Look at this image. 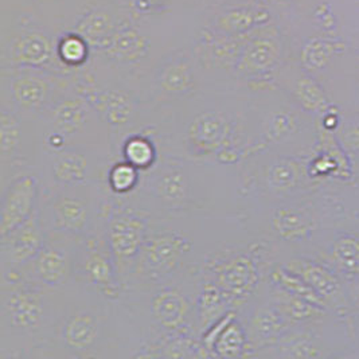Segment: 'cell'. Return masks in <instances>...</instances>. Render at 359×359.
<instances>
[{"label": "cell", "mask_w": 359, "mask_h": 359, "mask_svg": "<svg viewBox=\"0 0 359 359\" xmlns=\"http://www.w3.org/2000/svg\"><path fill=\"white\" fill-rule=\"evenodd\" d=\"M57 41L58 38L39 26H18L1 39L0 70L36 69L72 76L58 58Z\"/></svg>", "instance_id": "cell-17"}, {"label": "cell", "mask_w": 359, "mask_h": 359, "mask_svg": "<svg viewBox=\"0 0 359 359\" xmlns=\"http://www.w3.org/2000/svg\"><path fill=\"white\" fill-rule=\"evenodd\" d=\"M74 284L117 302L124 292L105 234V217L76 244Z\"/></svg>", "instance_id": "cell-14"}, {"label": "cell", "mask_w": 359, "mask_h": 359, "mask_svg": "<svg viewBox=\"0 0 359 359\" xmlns=\"http://www.w3.org/2000/svg\"><path fill=\"white\" fill-rule=\"evenodd\" d=\"M248 102L245 92L206 90L171 107H155L148 127L162 154L237 167L249 152Z\"/></svg>", "instance_id": "cell-1"}, {"label": "cell", "mask_w": 359, "mask_h": 359, "mask_svg": "<svg viewBox=\"0 0 359 359\" xmlns=\"http://www.w3.org/2000/svg\"><path fill=\"white\" fill-rule=\"evenodd\" d=\"M108 202L105 184L49 189L41 191L38 214L46 236L77 243L97 228Z\"/></svg>", "instance_id": "cell-8"}, {"label": "cell", "mask_w": 359, "mask_h": 359, "mask_svg": "<svg viewBox=\"0 0 359 359\" xmlns=\"http://www.w3.org/2000/svg\"><path fill=\"white\" fill-rule=\"evenodd\" d=\"M248 35H229L210 26L202 29L190 51L202 77L217 76L221 82V76H224L225 81L236 82V70Z\"/></svg>", "instance_id": "cell-21"}, {"label": "cell", "mask_w": 359, "mask_h": 359, "mask_svg": "<svg viewBox=\"0 0 359 359\" xmlns=\"http://www.w3.org/2000/svg\"><path fill=\"white\" fill-rule=\"evenodd\" d=\"M262 6H284L288 0H259Z\"/></svg>", "instance_id": "cell-39"}, {"label": "cell", "mask_w": 359, "mask_h": 359, "mask_svg": "<svg viewBox=\"0 0 359 359\" xmlns=\"http://www.w3.org/2000/svg\"><path fill=\"white\" fill-rule=\"evenodd\" d=\"M309 162L310 158L269 151L248 155L240 164L245 203L280 201L316 190L323 183L311 177Z\"/></svg>", "instance_id": "cell-9"}, {"label": "cell", "mask_w": 359, "mask_h": 359, "mask_svg": "<svg viewBox=\"0 0 359 359\" xmlns=\"http://www.w3.org/2000/svg\"><path fill=\"white\" fill-rule=\"evenodd\" d=\"M41 152L36 121L0 105V186L35 171Z\"/></svg>", "instance_id": "cell-16"}, {"label": "cell", "mask_w": 359, "mask_h": 359, "mask_svg": "<svg viewBox=\"0 0 359 359\" xmlns=\"http://www.w3.org/2000/svg\"><path fill=\"white\" fill-rule=\"evenodd\" d=\"M203 89V77L191 53L174 51L165 55L152 72L148 102L171 107L196 97Z\"/></svg>", "instance_id": "cell-19"}, {"label": "cell", "mask_w": 359, "mask_h": 359, "mask_svg": "<svg viewBox=\"0 0 359 359\" xmlns=\"http://www.w3.org/2000/svg\"><path fill=\"white\" fill-rule=\"evenodd\" d=\"M269 19L271 14L262 4H230L214 15L209 26L221 33L241 36L268 25Z\"/></svg>", "instance_id": "cell-27"}, {"label": "cell", "mask_w": 359, "mask_h": 359, "mask_svg": "<svg viewBox=\"0 0 359 359\" xmlns=\"http://www.w3.org/2000/svg\"><path fill=\"white\" fill-rule=\"evenodd\" d=\"M310 257L323 262L354 291L359 303V217L347 214L322 229L311 246Z\"/></svg>", "instance_id": "cell-15"}, {"label": "cell", "mask_w": 359, "mask_h": 359, "mask_svg": "<svg viewBox=\"0 0 359 359\" xmlns=\"http://www.w3.org/2000/svg\"><path fill=\"white\" fill-rule=\"evenodd\" d=\"M36 127L41 148H86L116 159L114 132L73 83L39 116Z\"/></svg>", "instance_id": "cell-7"}, {"label": "cell", "mask_w": 359, "mask_h": 359, "mask_svg": "<svg viewBox=\"0 0 359 359\" xmlns=\"http://www.w3.org/2000/svg\"><path fill=\"white\" fill-rule=\"evenodd\" d=\"M117 26L118 23L114 22V17L108 11L92 8L76 23L73 32L81 35L92 50L100 51L111 39Z\"/></svg>", "instance_id": "cell-31"}, {"label": "cell", "mask_w": 359, "mask_h": 359, "mask_svg": "<svg viewBox=\"0 0 359 359\" xmlns=\"http://www.w3.org/2000/svg\"><path fill=\"white\" fill-rule=\"evenodd\" d=\"M347 212L334 182H326L304 196L246 203V228L271 246L278 262L310 253L316 234L341 219Z\"/></svg>", "instance_id": "cell-3"}, {"label": "cell", "mask_w": 359, "mask_h": 359, "mask_svg": "<svg viewBox=\"0 0 359 359\" xmlns=\"http://www.w3.org/2000/svg\"><path fill=\"white\" fill-rule=\"evenodd\" d=\"M66 290L0 278V359L46 358Z\"/></svg>", "instance_id": "cell-4"}, {"label": "cell", "mask_w": 359, "mask_h": 359, "mask_svg": "<svg viewBox=\"0 0 359 359\" xmlns=\"http://www.w3.org/2000/svg\"><path fill=\"white\" fill-rule=\"evenodd\" d=\"M92 48L76 32H67L58 36L57 54L66 70L70 74L80 72L89 64Z\"/></svg>", "instance_id": "cell-33"}, {"label": "cell", "mask_w": 359, "mask_h": 359, "mask_svg": "<svg viewBox=\"0 0 359 359\" xmlns=\"http://www.w3.org/2000/svg\"><path fill=\"white\" fill-rule=\"evenodd\" d=\"M72 81L114 132V148L128 133L151 126L155 107L126 83L101 81L88 66L74 73Z\"/></svg>", "instance_id": "cell-10"}, {"label": "cell", "mask_w": 359, "mask_h": 359, "mask_svg": "<svg viewBox=\"0 0 359 359\" xmlns=\"http://www.w3.org/2000/svg\"><path fill=\"white\" fill-rule=\"evenodd\" d=\"M284 93L300 109L315 117L318 121L335 105L327 96L325 88L303 67L292 81L284 85Z\"/></svg>", "instance_id": "cell-28"}, {"label": "cell", "mask_w": 359, "mask_h": 359, "mask_svg": "<svg viewBox=\"0 0 359 359\" xmlns=\"http://www.w3.org/2000/svg\"><path fill=\"white\" fill-rule=\"evenodd\" d=\"M72 76L36 69H3L0 105L36 121L72 86Z\"/></svg>", "instance_id": "cell-12"}, {"label": "cell", "mask_w": 359, "mask_h": 359, "mask_svg": "<svg viewBox=\"0 0 359 359\" xmlns=\"http://www.w3.org/2000/svg\"><path fill=\"white\" fill-rule=\"evenodd\" d=\"M351 330H353L354 357L359 358V311L354 316H351Z\"/></svg>", "instance_id": "cell-38"}, {"label": "cell", "mask_w": 359, "mask_h": 359, "mask_svg": "<svg viewBox=\"0 0 359 359\" xmlns=\"http://www.w3.org/2000/svg\"><path fill=\"white\" fill-rule=\"evenodd\" d=\"M338 144L347 155L350 163L359 159V114L342 112L337 130L332 132Z\"/></svg>", "instance_id": "cell-35"}, {"label": "cell", "mask_w": 359, "mask_h": 359, "mask_svg": "<svg viewBox=\"0 0 359 359\" xmlns=\"http://www.w3.org/2000/svg\"><path fill=\"white\" fill-rule=\"evenodd\" d=\"M161 155L162 148L149 127L128 133L116 146V159L128 162L142 172L156 163Z\"/></svg>", "instance_id": "cell-29"}, {"label": "cell", "mask_w": 359, "mask_h": 359, "mask_svg": "<svg viewBox=\"0 0 359 359\" xmlns=\"http://www.w3.org/2000/svg\"><path fill=\"white\" fill-rule=\"evenodd\" d=\"M142 180V171L135 165L116 159L108 167L105 177V189L109 196L114 198L131 196L135 193Z\"/></svg>", "instance_id": "cell-34"}, {"label": "cell", "mask_w": 359, "mask_h": 359, "mask_svg": "<svg viewBox=\"0 0 359 359\" xmlns=\"http://www.w3.org/2000/svg\"><path fill=\"white\" fill-rule=\"evenodd\" d=\"M0 237H4L38 210L42 187L38 174L26 171L0 186Z\"/></svg>", "instance_id": "cell-23"}, {"label": "cell", "mask_w": 359, "mask_h": 359, "mask_svg": "<svg viewBox=\"0 0 359 359\" xmlns=\"http://www.w3.org/2000/svg\"><path fill=\"white\" fill-rule=\"evenodd\" d=\"M278 262L303 278L330 312L343 318H351L358 312V299L353 288L323 262L303 255L287 256Z\"/></svg>", "instance_id": "cell-20"}, {"label": "cell", "mask_w": 359, "mask_h": 359, "mask_svg": "<svg viewBox=\"0 0 359 359\" xmlns=\"http://www.w3.org/2000/svg\"><path fill=\"white\" fill-rule=\"evenodd\" d=\"M112 161L86 148H41L35 172L42 190L83 184H105Z\"/></svg>", "instance_id": "cell-13"}, {"label": "cell", "mask_w": 359, "mask_h": 359, "mask_svg": "<svg viewBox=\"0 0 359 359\" xmlns=\"http://www.w3.org/2000/svg\"><path fill=\"white\" fill-rule=\"evenodd\" d=\"M284 48L278 30L262 26L246 38L236 70V88L238 92H256L275 86L273 74L283 61Z\"/></svg>", "instance_id": "cell-18"}, {"label": "cell", "mask_w": 359, "mask_h": 359, "mask_svg": "<svg viewBox=\"0 0 359 359\" xmlns=\"http://www.w3.org/2000/svg\"><path fill=\"white\" fill-rule=\"evenodd\" d=\"M347 212L359 217V159L351 162V175L347 180L334 182Z\"/></svg>", "instance_id": "cell-36"}, {"label": "cell", "mask_w": 359, "mask_h": 359, "mask_svg": "<svg viewBox=\"0 0 359 359\" xmlns=\"http://www.w3.org/2000/svg\"><path fill=\"white\" fill-rule=\"evenodd\" d=\"M152 217L212 214L244 215L240 165L203 163L171 154L142 172L135 193L123 196Z\"/></svg>", "instance_id": "cell-2"}, {"label": "cell", "mask_w": 359, "mask_h": 359, "mask_svg": "<svg viewBox=\"0 0 359 359\" xmlns=\"http://www.w3.org/2000/svg\"><path fill=\"white\" fill-rule=\"evenodd\" d=\"M316 20L318 23L325 29V30H330L335 26V19H334V14L331 13V10L328 8V6L326 4H322L318 10H316Z\"/></svg>", "instance_id": "cell-37"}, {"label": "cell", "mask_w": 359, "mask_h": 359, "mask_svg": "<svg viewBox=\"0 0 359 359\" xmlns=\"http://www.w3.org/2000/svg\"><path fill=\"white\" fill-rule=\"evenodd\" d=\"M149 50L151 42L147 36L130 23L121 22L111 39L98 53L112 65L135 67L147 60Z\"/></svg>", "instance_id": "cell-26"}, {"label": "cell", "mask_w": 359, "mask_h": 359, "mask_svg": "<svg viewBox=\"0 0 359 359\" xmlns=\"http://www.w3.org/2000/svg\"><path fill=\"white\" fill-rule=\"evenodd\" d=\"M116 302L77 284L66 290V302L46 358H124Z\"/></svg>", "instance_id": "cell-5"}, {"label": "cell", "mask_w": 359, "mask_h": 359, "mask_svg": "<svg viewBox=\"0 0 359 359\" xmlns=\"http://www.w3.org/2000/svg\"><path fill=\"white\" fill-rule=\"evenodd\" d=\"M152 219L151 212L130 199L109 196L105 212V234L124 290L133 275Z\"/></svg>", "instance_id": "cell-11"}, {"label": "cell", "mask_w": 359, "mask_h": 359, "mask_svg": "<svg viewBox=\"0 0 359 359\" xmlns=\"http://www.w3.org/2000/svg\"><path fill=\"white\" fill-rule=\"evenodd\" d=\"M215 1H219V3H224L225 0H215Z\"/></svg>", "instance_id": "cell-40"}, {"label": "cell", "mask_w": 359, "mask_h": 359, "mask_svg": "<svg viewBox=\"0 0 359 359\" xmlns=\"http://www.w3.org/2000/svg\"><path fill=\"white\" fill-rule=\"evenodd\" d=\"M231 310L234 309L222 291L212 281L201 278L196 297V313L201 335Z\"/></svg>", "instance_id": "cell-30"}, {"label": "cell", "mask_w": 359, "mask_h": 359, "mask_svg": "<svg viewBox=\"0 0 359 359\" xmlns=\"http://www.w3.org/2000/svg\"><path fill=\"white\" fill-rule=\"evenodd\" d=\"M276 86L248 93L249 152H276L311 158L320 144L319 121Z\"/></svg>", "instance_id": "cell-6"}, {"label": "cell", "mask_w": 359, "mask_h": 359, "mask_svg": "<svg viewBox=\"0 0 359 359\" xmlns=\"http://www.w3.org/2000/svg\"><path fill=\"white\" fill-rule=\"evenodd\" d=\"M77 243L46 236L41 250L20 271L18 278H26L50 290H65L74 283V252Z\"/></svg>", "instance_id": "cell-22"}, {"label": "cell", "mask_w": 359, "mask_h": 359, "mask_svg": "<svg viewBox=\"0 0 359 359\" xmlns=\"http://www.w3.org/2000/svg\"><path fill=\"white\" fill-rule=\"evenodd\" d=\"M346 50L341 41H334L328 38H310L307 39L302 49L299 61L300 66L312 76L325 70L330 65L331 60Z\"/></svg>", "instance_id": "cell-32"}, {"label": "cell", "mask_w": 359, "mask_h": 359, "mask_svg": "<svg viewBox=\"0 0 359 359\" xmlns=\"http://www.w3.org/2000/svg\"><path fill=\"white\" fill-rule=\"evenodd\" d=\"M46 234L38 210L4 237H0V272L1 278H15L33 260L45 244Z\"/></svg>", "instance_id": "cell-25"}, {"label": "cell", "mask_w": 359, "mask_h": 359, "mask_svg": "<svg viewBox=\"0 0 359 359\" xmlns=\"http://www.w3.org/2000/svg\"><path fill=\"white\" fill-rule=\"evenodd\" d=\"M238 315L245 327L252 357H259L264 350L278 342L285 331L294 327L264 294L262 288L249 304L238 311Z\"/></svg>", "instance_id": "cell-24"}]
</instances>
